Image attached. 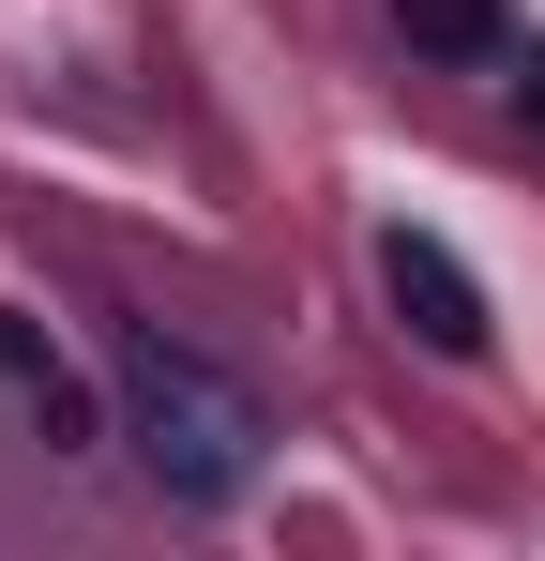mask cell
<instances>
[{
    "mask_svg": "<svg viewBox=\"0 0 545 561\" xmlns=\"http://www.w3.org/2000/svg\"><path fill=\"white\" fill-rule=\"evenodd\" d=\"M121 440L152 456V485H167V501H243V485H258L272 410H258L228 365L167 350V334H121Z\"/></svg>",
    "mask_w": 545,
    "mask_h": 561,
    "instance_id": "6da1fadb",
    "label": "cell"
},
{
    "mask_svg": "<svg viewBox=\"0 0 545 561\" xmlns=\"http://www.w3.org/2000/svg\"><path fill=\"white\" fill-rule=\"evenodd\" d=\"M379 304H394V334L409 350H440V365H485V274L454 259L440 228H379Z\"/></svg>",
    "mask_w": 545,
    "mask_h": 561,
    "instance_id": "7a4b0ae2",
    "label": "cell"
},
{
    "mask_svg": "<svg viewBox=\"0 0 545 561\" xmlns=\"http://www.w3.org/2000/svg\"><path fill=\"white\" fill-rule=\"evenodd\" d=\"M0 394H15V425H31L46 456H77V440H106V410H91V379L61 365V334H46L31 304H0Z\"/></svg>",
    "mask_w": 545,
    "mask_h": 561,
    "instance_id": "3957f363",
    "label": "cell"
},
{
    "mask_svg": "<svg viewBox=\"0 0 545 561\" xmlns=\"http://www.w3.org/2000/svg\"><path fill=\"white\" fill-rule=\"evenodd\" d=\"M394 31H409L425 61H515V15H500V0H394Z\"/></svg>",
    "mask_w": 545,
    "mask_h": 561,
    "instance_id": "277c9868",
    "label": "cell"
},
{
    "mask_svg": "<svg viewBox=\"0 0 545 561\" xmlns=\"http://www.w3.org/2000/svg\"><path fill=\"white\" fill-rule=\"evenodd\" d=\"M515 92H531V122H545V46H515Z\"/></svg>",
    "mask_w": 545,
    "mask_h": 561,
    "instance_id": "5b68a950",
    "label": "cell"
}]
</instances>
